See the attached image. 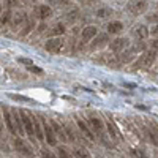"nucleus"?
Listing matches in <instances>:
<instances>
[{
  "label": "nucleus",
  "instance_id": "36",
  "mask_svg": "<svg viewBox=\"0 0 158 158\" xmlns=\"http://www.w3.org/2000/svg\"><path fill=\"white\" fill-rule=\"evenodd\" d=\"M19 62H21V63H24V65H29V67H30V65H33L29 59H19Z\"/></svg>",
  "mask_w": 158,
  "mask_h": 158
},
{
  "label": "nucleus",
  "instance_id": "31",
  "mask_svg": "<svg viewBox=\"0 0 158 158\" xmlns=\"http://www.w3.org/2000/svg\"><path fill=\"white\" fill-rule=\"evenodd\" d=\"M49 2L56 6H65V5L70 3V0H49Z\"/></svg>",
  "mask_w": 158,
  "mask_h": 158
},
{
  "label": "nucleus",
  "instance_id": "1",
  "mask_svg": "<svg viewBox=\"0 0 158 158\" xmlns=\"http://www.w3.org/2000/svg\"><path fill=\"white\" fill-rule=\"evenodd\" d=\"M144 49H146V44L144 43H136L135 46H131V48H128V49H125V51H122V54L118 56V62H122V63H128V62H131L135 57H136V54H139V52H142Z\"/></svg>",
  "mask_w": 158,
  "mask_h": 158
},
{
  "label": "nucleus",
  "instance_id": "19",
  "mask_svg": "<svg viewBox=\"0 0 158 158\" xmlns=\"http://www.w3.org/2000/svg\"><path fill=\"white\" fill-rule=\"evenodd\" d=\"M51 127L54 128V133L63 141V142H67L68 141V138L65 136V128L62 127V125H59V122H56V120H51Z\"/></svg>",
  "mask_w": 158,
  "mask_h": 158
},
{
  "label": "nucleus",
  "instance_id": "33",
  "mask_svg": "<svg viewBox=\"0 0 158 158\" xmlns=\"http://www.w3.org/2000/svg\"><path fill=\"white\" fill-rule=\"evenodd\" d=\"M65 133L68 135V139H70V141H74V139H76V136H74L73 131L70 130V127H65Z\"/></svg>",
  "mask_w": 158,
  "mask_h": 158
},
{
  "label": "nucleus",
  "instance_id": "41",
  "mask_svg": "<svg viewBox=\"0 0 158 158\" xmlns=\"http://www.w3.org/2000/svg\"><path fill=\"white\" fill-rule=\"evenodd\" d=\"M0 16H2V6H0Z\"/></svg>",
  "mask_w": 158,
  "mask_h": 158
},
{
  "label": "nucleus",
  "instance_id": "32",
  "mask_svg": "<svg viewBox=\"0 0 158 158\" xmlns=\"http://www.w3.org/2000/svg\"><path fill=\"white\" fill-rule=\"evenodd\" d=\"M40 153H41V158H57L54 153H52V152H49L48 149H43V150L40 152Z\"/></svg>",
  "mask_w": 158,
  "mask_h": 158
},
{
  "label": "nucleus",
  "instance_id": "21",
  "mask_svg": "<svg viewBox=\"0 0 158 158\" xmlns=\"http://www.w3.org/2000/svg\"><path fill=\"white\" fill-rule=\"evenodd\" d=\"M123 30V24L120 21H112L108 24V32L111 35H115V33H120Z\"/></svg>",
  "mask_w": 158,
  "mask_h": 158
},
{
  "label": "nucleus",
  "instance_id": "39",
  "mask_svg": "<svg viewBox=\"0 0 158 158\" xmlns=\"http://www.w3.org/2000/svg\"><path fill=\"white\" fill-rule=\"evenodd\" d=\"M82 2H84V3H87V5H92V3H95L97 0H82Z\"/></svg>",
  "mask_w": 158,
  "mask_h": 158
},
{
  "label": "nucleus",
  "instance_id": "18",
  "mask_svg": "<svg viewBox=\"0 0 158 158\" xmlns=\"http://www.w3.org/2000/svg\"><path fill=\"white\" fill-rule=\"evenodd\" d=\"M147 135H149V139L153 146L158 147V127L153 125V123H149V130H147Z\"/></svg>",
  "mask_w": 158,
  "mask_h": 158
},
{
  "label": "nucleus",
  "instance_id": "25",
  "mask_svg": "<svg viewBox=\"0 0 158 158\" xmlns=\"http://www.w3.org/2000/svg\"><path fill=\"white\" fill-rule=\"evenodd\" d=\"M73 156L74 158H90V153L84 147H74L73 149Z\"/></svg>",
  "mask_w": 158,
  "mask_h": 158
},
{
  "label": "nucleus",
  "instance_id": "26",
  "mask_svg": "<svg viewBox=\"0 0 158 158\" xmlns=\"http://www.w3.org/2000/svg\"><path fill=\"white\" fill-rule=\"evenodd\" d=\"M130 153H131V156L133 158H149V155H147V152L144 150V149H131L130 150Z\"/></svg>",
  "mask_w": 158,
  "mask_h": 158
},
{
  "label": "nucleus",
  "instance_id": "16",
  "mask_svg": "<svg viewBox=\"0 0 158 158\" xmlns=\"http://www.w3.org/2000/svg\"><path fill=\"white\" fill-rule=\"evenodd\" d=\"M76 123H77V127H79V130L82 131V133L87 136V139L89 141H94L95 139V136H94V133L90 131V128H89V125L82 120V118H79V117H76Z\"/></svg>",
  "mask_w": 158,
  "mask_h": 158
},
{
  "label": "nucleus",
  "instance_id": "30",
  "mask_svg": "<svg viewBox=\"0 0 158 158\" xmlns=\"http://www.w3.org/2000/svg\"><path fill=\"white\" fill-rule=\"evenodd\" d=\"M19 5V0H3V6L6 10H13L15 6Z\"/></svg>",
  "mask_w": 158,
  "mask_h": 158
},
{
  "label": "nucleus",
  "instance_id": "4",
  "mask_svg": "<svg viewBox=\"0 0 158 158\" xmlns=\"http://www.w3.org/2000/svg\"><path fill=\"white\" fill-rule=\"evenodd\" d=\"M21 114V118H22V123H24V130L25 133L29 135V138L32 141H35V130H33V120H32V114L27 112V111H19Z\"/></svg>",
  "mask_w": 158,
  "mask_h": 158
},
{
  "label": "nucleus",
  "instance_id": "28",
  "mask_svg": "<svg viewBox=\"0 0 158 158\" xmlns=\"http://www.w3.org/2000/svg\"><path fill=\"white\" fill-rule=\"evenodd\" d=\"M57 155H59V158H74L73 153L67 147H59L57 149Z\"/></svg>",
  "mask_w": 158,
  "mask_h": 158
},
{
  "label": "nucleus",
  "instance_id": "23",
  "mask_svg": "<svg viewBox=\"0 0 158 158\" xmlns=\"http://www.w3.org/2000/svg\"><path fill=\"white\" fill-rule=\"evenodd\" d=\"M33 27H35V21L29 18V19H27V22H25V24L22 25V29H21V35H22V36L29 35V33L33 30Z\"/></svg>",
  "mask_w": 158,
  "mask_h": 158
},
{
  "label": "nucleus",
  "instance_id": "35",
  "mask_svg": "<svg viewBox=\"0 0 158 158\" xmlns=\"http://www.w3.org/2000/svg\"><path fill=\"white\" fill-rule=\"evenodd\" d=\"M147 21L149 22H158V13H153V15L147 16Z\"/></svg>",
  "mask_w": 158,
  "mask_h": 158
},
{
  "label": "nucleus",
  "instance_id": "38",
  "mask_svg": "<svg viewBox=\"0 0 158 158\" xmlns=\"http://www.w3.org/2000/svg\"><path fill=\"white\" fill-rule=\"evenodd\" d=\"M150 44H152V49H155V51H156V49H158V40H153V41H152Z\"/></svg>",
  "mask_w": 158,
  "mask_h": 158
},
{
  "label": "nucleus",
  "instance_id": "37",
  "mask_svg": "<svg viewBox=\"0 0 158 158\" xmlns=\"http://www.w3.org/2000/svg\"><path fill=\"white\" fill-rule=\"evenodd\" d=\"M29 70H30V71H35V73H41V70H40V68H36L35 65H30V67H29Z\"/></svg>",
  "mask_w": 158,
  "mask_h": 158
},
{
  "label": "nucleus",
  "instance_id": "22",
  "mask_svg": "<svg viewBox=\"0 0 158 158\" xmlns=\"http://www.w3.org/2000/svg\"><path fill=\"white\" fill-rule=\"evenodd\" d=\"M106 125H108V131H109V135H111L112 139H117V141H118V139H122V135L118 133V130L115 128V125H114V122H112V118H111V117L108 118V123H106Z\"/></svg>",
  "mask_w": 158,
  "mask_h": 158
},
{
  "label": "nucleus",
  "instance_id": "11",
  "mask_svg": "<svg viewBox=\"0 0 158 158\" xmlns=\"http://www.w3.org/2000/svg\"><path fill=\"white\" fill-rule=\"evenodd\" d=\"M97 35H98V29L95 25H87V27L82 29V32H81V40L84 43H89L90 40H94Z\"/></svg>",
  "mask_w": 158,
  "mask_h": 158
},
{
  "label": "nucleus",
  "instance_id": "17",
  "mask_svg": "<svg viewBox=\"0 0 158 158\" xmlns=\"http://www.w3.org/2000/svg\"><path fill=\"white\" fill-rule=\"evenodd\" d=\"M11 112H13V118H15V125H16L18 133H19V135H24L25 130H24V123H22V118H21L19 111H18V109H11Z\"/></svg>",
  "mask_w": 158,
  "mask_h": 158
},
{
  "label": "nucleus",
  "instance_id": "29",
  "mask_svg": "<svg viewBox=\"0 0 158 158\" xmlns=\"http://www.w3.org/2000/svg\"><path fill=\"white\" fill-rule=\"evenodd\" d=\"M112 15V11L109 10V8H100L98 11H97V18H100V19H104V18H108V16H111Z\"/></svg>",
  "mask_w": 158,
  "mask_h": 158
},
{
  "label": "nucleus",
  "instance_id": "15",
  "mask_svg": "<svg viewBox=\"0 0 158 158\" xmlns=\"http://www.w3.org/2000/svg\"><path fill=\"white\" fill-rule=\"evenodd\" d=\"M89 125H90V128L94 130L97 135H100L101 131H103V128H104V125H103V122H101V118L97 117V115H90V117H89Z\"/></svg>",
  "mask_w": 158,
  "mask_h": 158
},
{
  "label": "nucleus",
  "instance_id": "9",
  "mask_svg": "<svg viewBox=\"0 0 158 158\" xmlns=\"http://www.w3.org/2000/svg\"><path fill=\"white\" fill-rule=\"evenodd\" d=\"M2 112H3V118H5V123H6V128L11 135H18V130H16V125H15V118H13V112L3 106L2 108Z\"/></svg>",
  "mask_w": 158,
  "mask_h": 158
},
{
  "label": "nucleus",
  "instance_id": "12",
  "mask_svg": "<svg viewBox=\"0 0 158 158\" xmlns=\"http://www.w3.org/2000/svg\"><path fill=\"white\" fill-rule=\"evenodd\" d=\"M15 149H16L19 153L25 155V156H33L32 149L27 146V144H25V141H24V139H19V138H16V139H15Z\"/></svg>",
  "mask_w": 158,
  "mask_h": 158
},
{
  "label": "nucleus",
  "instance_id": "3",
  "mask_svg": "<svg viewBox=\"0 0 158 158\" xmlns=\"http://www.w3.org/2000/svg\"><path fill=\"white\" fill-rule=\"evenodd\" d=\"M147 6H149L147 0H130V2L127 3L128 11L135 16H139V15H142V13H146Z\"/></svg>",
  "mask_w": 158,
  "mask_h": 158
},
{
  "label": "nucleus",
  "instance_id": "24",
  "mask_svg": "<svg viewBox=\"0 0 158 158\" xmlns=\"http://www.w3.org/2000/svg\"><path fill=\"white\" fill-rule=\"evenodd\" d=\"M11 19H13V13H11V10H5V11L2 13V16H0V25L3 27V25L10 24Z\"/></svg>",
  "mask_w": 158,
  "mask_h": 158
},
{
  "label": "nucleus",
  "instance_id": "6",
  "mask_svg": "<svg viewBox=\"0 0 158 158\" xmlns=\"http://www.w3.org/2000/svg\"><path fill=\"white\" fill-rule=\"evenodd\" d=\"M33 16L40 21H48L52 16V8L48 5H38L33 8Z\"/></svg>",
  "mask_w": 158,
  "mask_h": 158
},
{
  "label": "nucleus",
  "instance_id": "40",
  "mask_svg": "<svg viewBox=\"0 0 158 158\" xmlns=\"http://www.w3.org/2000/svg\"><path fill=\"white\" fill-rule=\"evenodd\" d=\"M0 135H2V123H0Z\"/></svg>",
  "mask_w": 158,
  "mask_h": 158
},
{
  "label": "nucleus",
  "instance_id": "10",
  "mask_svg": "<svg viewBox=\"0 0 158 158\" xmlns=\"http://www.w3.org/2000/svg\"><path fill=\"white\" fill-rule=\"evenodd\" d=\"M128 43H130L128 38H115V40H112V41L109 43V49L112 52H122V51L127 49Z\"/></svg>",
  "mask_w": 158,
  "mask_h": 158
},
{
  "label": "nucleus",
  "instance_id": "14",
  "mask_svg": "<svg viewBox=\"0 0 158 158\" xmlns=\"http://www.w3.org/2000/svg\"><path fill=\"white\" fill-rule=\"evenodd\" d=\"M131 35H133L135 38H138V40H144L149 35V29L144 24H138V25L133 27V30H131Z\"/></svg>",
  "mask_w": 158,
  "mask_h": 158
},
{
  "label": "nucleus",
  "instance_id": "2",
  "mask_svg": "<svg viewBox=\"0 0 158 158\" xmlns=\"http://www.w3.org/2000/svg\"><path fill=\"white\" fill-rule=\"evenodd\" d=\"M156 59V51L155 49H149L144 51V54H141V57L135 62V68H142V67H152L153 62Z\"/></svg>",
  "mask_w": 158,
  "mask_h": 158
},
{
  "label": "nucleus",
  "instance_id": "8",
  "mask_svg": "<svg viewBox=\"0 0 158 158\" xmlns=\"http://www.w3.org/2000/svg\"><path fill=\"white\" fill-rule=\"evenodd\" d=\"M106 44H109V35L108 33H98L94 41H90V49L92 51H97V49H101Z\"/></svg>",
  "mask_w": 158,
  "mask_h": 158
},
{
  "label": "nucleus",
  "instance_id": "13",
  "mask_svg": "<svg viewBox=\"0 0 158 158\" xmlns=\"http://www.w3.org/2000/svg\"><path fill=\"white\" fill-rule=\"evenodd\" d=\"M27 15L25 13H22V11H19V13H16L15 16H13V19H11V25L15 27V30H18V29H22V25L27 22Z\"/></svg>",
  "mask_w": 158,
  "mask_h": 158
},
{
  "label": "nucleus",
  "instance_id": "27",
  "mask_svg": "<svg viewBox=\"0 0 158 158\" xmlns=\"http://www.w3.org/2000/svg\"><path fill=\"white\" fill-rule=\"evenodd\" d=\"M49 33H51V35H57V36L63 35V33H65V25H63V24H60V22H59V24H56L54 27L51 29V32H49Z\"/></svg>",
  "mask_w": 158,
  "mask_h": 158
},
{
  "label": "nucleus",
  "instance_id": "20",
  "mask_svg": "<svg viewBox=\"0 0 158 158\" xmlns=\"http://www.w3.org/2000/svg\"><path fill=\"white\" fill-rule=\"evenodd\" d=\"M77 18H79V10H77V8H73V10L67 11V13L63 15V19H65V22H68V24H73V22H76V21H77Z\"/></svg>",
  "mask_w": 158,
  "mask_h": 158
},
{
  "label": "nucleus",
  "instance_id": "7",
  "mask_svg": "<svg viewBox=\"0 0 158 158\" xmlns=\"http://www.w3.org/2000/svg\"><path fill=\"white\" fill-rule=\"evenodd\" d=\"M41 123H43V131H44V139L48 141L49 146H56L57 139H56V133H54V128L51 125H48L46 118H41Z\"/></svg>",
  "mask_w": 158,
  "mask_h": 158
},
{
  "label": "nucleus",
  "instance_id": "34",
  "mask_svg": "<svg viewBox=\"0 0 158 158\" xmlns=\"http://www.w3.org/2000/svg\"><path fill=\"white\" fill-rule=\"evenodd\" d=\"M150 35H152L155 40H158V24H155L153 27L150 29Z\"/></svg>",
  "mask_w": 158,
  "mask_h": 158
},
{
  "label": "nucleus",
  "instance_id": "5",
  "mask_svg": "<svg viewBox=\"0 0 158 158\" xmlns=\"http://www.w3.org/2000/svg\"><path fill=\"white\" fill-rule=\"evenodd\" d=\"M63 44H65V40L62 36H56V38L48 40L44 43V49L48 52H52V54H57V52H60V49L63 48Z\"/></svg>",
  "mask_w": 158,
  "mask_h": 158
}]
</instances>
